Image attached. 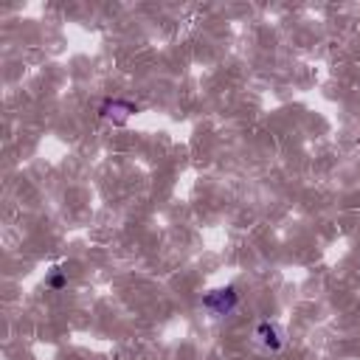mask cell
I'll return each instance as SVG.
<instances>
[{"label": "cell", "instance_id": "277c9868", "mask_svg": "<svg viewBox=\"0 0 360 360\" xmlns=\"http://www.w3.org/2000/svg\"><path fill=\"white\" fill-rule=\"evenodd\" d=\"M65 284H68V276H65V273H53V276L48 278V287H51V290H62Z\"/></svg>", "mask_w": 360, "mask_h": 360}, {"label": "cell", "instance_id": "7a4b0ae2", "mask_svg": "<svg viewBox=\"0 0 360 360\" xmlns=\"http://www.w3.org/2000/svg\"><path fill=\"white\" fill-rule=\"evenodd\" d=\"M200 304L211 318H225L239 307V292H236V287H219V290L205 292Z\"/></svg>", "mask_w": 360, "mask_h": 360}, {"label": "cell", "instance_id": "3957f363", "mask_svg": "<svg viewBox=\"0 0 360 360\" xmlns=\"http://www.w3.org/2000/svg\"><path fill=\"white\" fill-rule=\"evenodd\" d=\"M135 112V104H129V101H124V98H110V101H104L101 104V118H107V121H112V124H127V118Z\"/></svg>", "mask_w": 360, "mask_h": 360}, {"label": "cell", "instance_id": "6da1fadb", "mask_svg": "<svg viewBox=\"0 0 360 360\" xmlns=\"http://www.w3.org/2000/svg\"><path fill=\"white\" fill-rule=\"evenodd\" d=\"M253 343L264 352V354H278L287 346V332L281 323L276 321H259L253 329Z\"/></svg>", "mask_w": 360, "mask_h": 360}]
</instances>
